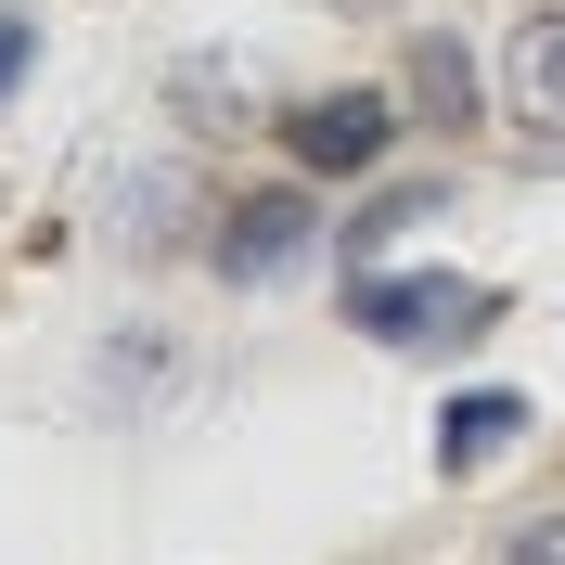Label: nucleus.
Masks as SVG:
<instances>
[{"instance_id": "nucleus-2", "label": "nucleus", "mask_w": 565, "mask_h": 565, "mask_svg": "<svg viewBox=\"0 0 565 565\" xmlns=\"http://www.w3.org/2000/svg\"><path fill=\"white\" fill-rule=\"evenodd\" d=\"M270 129H282V154H296L309 180H360V168H386V141L412 129V116H398L386 90H360V77H348V90H309V104H282Z\"/></svg>"}, {"instance_id": "nucleus-8", "label": "nucleus", "mask_w": 565, "mask_h": 565, "mask_svg": "<svg viewBox=\"0 0 565 565\" xmlns=\"http://www.w3.org/2000/svg\"><path fill=\"white\" fill-rule=\"evenodd\" d=\"M39 65V13H0V104H13V77Z\"/></svg>"}, {"instance_id": "nucleus-3", "label": "nucleus", "mask_w": 565, "mask_h": 565, "mask_svg": "<svg viewBox=\"0 0 565 565\" xmlns=\"http://www.w3.org/2000/svg\"><path fill=\"white\" fill-rule=\"evenodd\" d=\"M309 245H321V193H309V180H270V193H232V206H218L206 270L218 282H282Z\"/></svg>"}, {"instance_id": "nucleus-1", "label": "nucleus", "mask_w": 565, "mask_h": 565, "mask_svg": "<svg viewBox=\"0 0 565 565\" xmlns=\"http://www.w3.org/2000/svg\"><path fill=\"white\" fill-rule=\"evenodd\" d=\"M348 321L373 348H450V334H489L501 296L489 282H450V270H348Z\"/></svg>"}, {"instance_id": "nucleus-10", "label": "nucleus", "mask_w": 565, "mask_h": 565, "mask_svg": "<svg viewBox=\"0 0 565 565\" xmlns=\"http://www.w3.org/2000/svg\"><path fill=\"white\" fill-rule=\"evenodd\" d=\"M348 13H360V0H348Z\"/></svg>"}, {"instance_id": "nucleus-6", "label": "nucleus", "mask_w": 565, "mask_h": 565, "mask_svg": "<svg viewBox=\"0 0 565 565\" xmlns=\"http://www.w3.org/2000/svg\"><path fill=\"white\" fill-rule=\"evenodd\" d=\"M514 437H527V398H514V386L450 398V412H437V476H476V462H501Z\"/></svg>"}, {"instance_id": "nucleus-4", "label": "nucleus", "mask_w": 565, "mask_h": 565, "mask_svg": "<svg viewBox=\"0 0 565 565\" xmlns=\"http://www.w3.org/2000/svg\"><path fill=\"white\" fill-rule=\"evenodd\" d=\"M501 116L527 154H565V0H540L527 26L501 39Z\"/></svg>"}, {"instance_id": "nucleus-7", "label": "nucleus", "mask_w": 565, "mask_h": 565, "mask_svg": "<svg viewBox=\"0 0 565 565\" xmlns=\"http://www.w3.org/2000/svg\"><path fill=\"white\" fill-rule=\"evenodd\" d=\"M412 218H437V180H398V193H373V206L348 218V270H373V257H386Z\"/></svg>"}, {"instance_id": "nucleus-5", "label": "nucleus", "mask_w": 565, "mask_h": 565, "mask_svg": "<svg viewBox=\"0 0 565 565\" xmlns=\"http://www.w3.org/2000/svg\"><path fill=\"white\" fill-rule=\"evenodd\" d=\"M398 90H412V129H476V52H462L450 26H424V39H412Z\"/></svg>"}, {"instance_id": "nucleus-9", "label": "nucleus", "mask_w": 565, "mask_h": 565, "mask_svg": "<svg viewBox=\"0 0 565 565\" xmlns=\"http://www.w3.org/2000/svg\"><path fill=\"white\" fill-rule=\"evenodd\" d=\"M501 565H565V514H527V527H514V553Z\"/></svg>"}]
</instances>
